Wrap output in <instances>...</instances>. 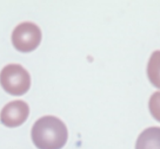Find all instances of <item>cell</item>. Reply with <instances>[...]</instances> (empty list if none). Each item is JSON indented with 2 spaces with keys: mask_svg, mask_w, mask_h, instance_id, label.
<instances>
[{
  "mask_svg": "<svg viewBox=\"0 0 160 149\" xmlns=\"http://www.w3.org/2000/svg\"><path fill=\"white\" fill-rule=\"evenodd\" d=\"M148 80L155 88L160 89V50L154 51L147 64Z\"/></svg>",
  "mask_w": 160,
  "mask_h": 149,
  "instance_id": "6",
  "label": "cell"
},
{
  "mask_svg": "<svg viewBox=\"0 0 160 149\" xmlns=\"http://www.w3.org/2000/svg\"><path fill=\"white\" fill-rule=\"evenodd\" d=\"M148 108H150L151 115L157 121L160 122V91H157L151 96L150 102H148Z\"/></svg>",
  "mask_w": 160,
  "mask_h": 149,
  "instance_id": "7",
  "label": "cell"
},
{
  "mask_svg": "<svg viewBox=\"0 0 160 149\" xmlns=\"http://www.w3.org/2000/svg\"><path fill=\"white\" fill-rule=\"evenodd\" d=\"M135 149H160L159 127H151L144 130L137 140Z\"/></svg>",
  "mask_w": 160,
  "mask_h": 149,
  "instance_id": "5",
  "label": "cell"
},
{
  "mask_svg": "<svg viewBox=\"0 0 160 149\" xmlns=\"http://www.w3.org/2000/svg\"><path fill=\"white\" fill-rule=\"evenodd\" d=\"M30 115V107L24 101H13L4 107L0 114L1 123L8 127L15 128L25 122Z\"/></svg>",
  "mask_w": 160,
  "mask_h": 149,
  "instance_id": "4",
  "label": "cell"
},
{
  "mask_svg": "<svg viewBox=\"0 0 160 149\" xmlns=\"http://www.w3.org/2000/svg\"><path fill=\"white\" fill-rule=\"evenodd\" d=\"M31 135L38 149H61L68 137L65 123L55 116H44L38 119Z\"/></svg>",
  "mask_w": 160,
  "mask_h": 149,
  "instance_id": "1",
  "label": "cell"
},
{
  "mask_svg": "<svg viewBox=\"0 0 160 149\" xmlns=\"http://www.w3.org/2000/svg\"><path fill=\"white\" fill-rule=\"evenodd\" d=\"M41 30L34 23L25 21L14 29L12 33V44L20 52H31L39 46Z\"/></svg>",
  "mask_w": 160,
  "mask_h": 149,
  "instance_id": "3",
  "label": "cell"
},
{
  "mask_svg": "<svg viewBox=\"0 0 160 149\" xmlns=\"http://www.w3.org/2000/svg\"><path fill=\"white\" fill-rule=\"evenodd\" d=\"M0 84L13 96L26 94L31 86V76L21 65L8 64L0 72Z\"/></svg>",
  "mask_w": 160,
  "mask_h": 149,
  "instance_id": "2",
  "label": "cell"
}]
</instances>
